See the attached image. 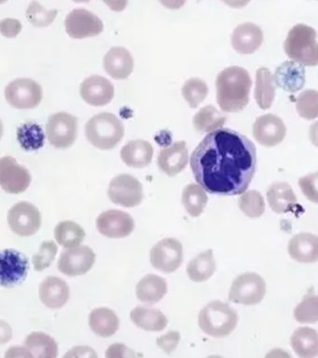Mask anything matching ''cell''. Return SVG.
<instances>
[{
	"mask_svg": "<svg viewBox=\"0 0 318 358\" xmlns=\"http://www.w3.org/2000/svg\"><path fill=\"white\" fill-rule=\"evenodd\" d=\"M197 183L212 194L233 196L245 192L256 167V150L244 134L228 128L211 131L191 156Z\"/></svg>",
	"mask_w": 318,
	"mask_h": 358,
	"instance_id": "1",
	"label": "cell"
},
{
	"mask_svg": "<svg viewBox=\"0 0 318 358\" xmlns=\"http://www.w3.org/2000/svg\"><path fill=\"white\" fill-rule=\"evenodd\" d=\"M252 80L247 70L240 66L227 67L216 80L217 101L225 112L243 110L250 102Z\"/></svg>",
	"mask_w": 318,
	"mask_h": 358,
	"instance_id": "2",
	"label": "cell"
},
{
	"mask_svg": "<svg viewBox=\"0 0 318 358\" xmlns=\"http://www.w3.org/2000/svg\"><path fill=\"white\" fill-rule=\"evenodd\" d=\"M317 31L311 27L298 24L290 29L284 43V52L296 63L306 66L318 64Z\"/></svg>",
	"mask_w": 318,
	"mask_h": 358,
	"instance_id": "3",
	"label": "cell"
},
{
	"mask_svg": "<svg viewBox=\"0 0 318 358\" xmlns=\"http://www.w3.org/2000/svg\"><path fill=\"white\" fill-rule=\"evenodd\" d=\"M88 141L102 150L115 148L124 136L122 120L113 113H100L88 120L85 126Z\"/></svg>",
	"mask_w": 318,
	"mask_h": 358,
	"instance_id": "4",
	"label": "cell"
},
{
	"mask_svg": "<svg viewBox=\"0 0 318 358\" xmlns=\"http://www.w3.org/2000/svg\"><path fill=\"white\" fill-rule=\"evenodd\" d=\"M198 323L205 334L213 338H223L236 329L238 315L227 303L214 301L201 310Z\"/></svg>",
	"mask_w": 318,
	"mask_h": 358,
	"instance_id": "5",
	"label": "cell"
},
{
	"mask_svg": "<svg viewBox=\"0 0 318 358\" xmlns=\"http://www.w3.org/2000/svg\"><path fill=\"white\" fill-rule=\"evenodd\" d=\"M266 294V282L255 273H245L237 277L231 285L229 299L233 303L256 305L263 299Z\"/></svg>",
	"mask_w": 318,
	"mask_h": 358,
	"instance_id": "6",
	"label": "cell"
},
{
	"mask_svg": "<svg viewBox=\"0 0 318 358\" xmlns=\"http://www.w3.org/2000/svg\"><path fill=\"white\" fill-rule=\"evenodd\" d=\"M5 97L13 108H37L43 100V89L31 78H16L5 89Z\"/></svg>",
	"mask_w": 318,
	"mask_h": 358,
	"instance_id": "7",
	"label": "cell"
},
{
	"mask_svg": "<svg viewBox=\"0 0 318 358\" xmlns=\"http://www.w3.org/2000/svg\"><path fill=\"white\" fill-rule=\"evenodd\" d=\"M50 144L57 148H68L76 141L78 119L66 112L50 116L46 127Z\"/></svg>",
	"mask_w": 318,
	"mask_h": 358,
	"instance_id": "8",
	"label": "cell"
},
{
	"mask_svg": "<svg viewBox=\"0 0 318 358\" xmlns=\"http://www.w3.org/2000/svg\"><path fill=\"white\" fill-rule=\"evenodd\" d=\"M8 223L10 229L19 236H32L41 228V215L32 203L20 201L10 208Z\"/></svg>",
	"mask_w": 318,
	"mask_h": 358,
	"instance_id": "9",
	"label": "cell"
},
{
	"mask_svg": "<svg viewBox=\"0 0 318 358\" xmlns=\"http://www.w3.org/2000/svg\"><path fill=\"white\" fill-rule=\"evenodd\" d=\"M108 197L113 203L124 207L139 206L143 200V187L133 176H117L110 181Z\"/></svg>",
	"mask_w": 318,
	"mask_h": 358,
	"instance_id": "10",
	"label": "cell"
},
{
	"mask_svg": "<svg viewBox=\"0 0 318 358\" xmlns=\"http://www.w3.org/2000/svg\"><path fill=\"white\" fill-rule=\"evenodd\" d=\"M183 262V246L175 238H166L156 243L150 251V262L158 271L173 273Z\"/></svg>",
	"mask_w": 318,
	"mask_h": 358,
	"instance_id": "11",
	"label": "cell"
},
{
	"mask_svg": "<svg viewBox=\"0 0 318 358\" xmlns=\"http://www.w3.org/2000/svg\"><path fill=\"white\" fill-rule=\"evenodd\" d=\"M66 33L72 38L80 39L99 35L104 24L99 17L85 8H76L66 17Z\"/></svg>",
	"mask_w": 318,
	"mask_h": 358,
	"instance_id": "12",
	"label": "cell"
},
{
	"mask_svg": "<svg viewBox=\"0 0 318 358\" xmlns=\"http://www.w3.org/2000/svg\"><path fill=\"white\" fill-rule=\"evenodd\" d=\"M96 262V254L87 245L76 246L63 252L57 268L68 276L82 275L87 273Z\"/></svg>",
	"mask_w": 318,
	"mask_h": 358,
	"instance_id": "13",
	"label": "cell"
},
{
	"mask_svg": "<svg viewBox=\"0 0 318 358\" xmlns=\"http://www.w3.org/2000/svg\"><path fill=\"white\" fill-rule=\"evenodd\" d=\"M31 183L29 170L21 166L13 157H3L0 161V185L8 193L18 194L27 189Z\"/></svg>",
	"mask_w": 318,
	"mask_h": 358,
	"instance_id": "14",
	"label": "cell"
},
{
	"mask_svg": "<svg viewBox=\"0 0 318 358\" xmlns=\"http://www.w3.org/2000/svg\"><path fill=\"white\" fill-rule=\"evenodd\" d=\"M96 228L106 237L124 238L132 234L135 229V221L127 213L108 210L97 217Z\"/></svg>",
	"mask_w": 318,
	"mask_h": 358,
	"instance_id": "15",
	"label": "cell"
},
{
	"mask_svg": "<svg viewBox=\"0 0 318 358\" xmlns=\"http://www.w3.org/2000/svg\"><path fill=\"white\" fill-rule=\"evenodd\" d=\"M1 285L4 287H13L21 284L27 274V257L15 249H6L1 253Z\"/></svg>",
	"mask_w": 318,
	"mask_h": 358,
	"instance_id": "16",
	"label": "cell"
},
{
	"mask_svg": "<svg viewBox=\"0 0 318 358\" xmlns=\"http://www.w3.org/2000/svg\"><path fill=\"white\" fill-rule=\"evenodd\" d=\"M286 134V125L276 115H263L254 123L253 136L259 144L265 147H275L280 144Z\"/></svg>",
	"mask_w": 318,
	"mask_h": 358,
	"instance_id": "17",
	"label": "cell"
},
{
	"mask_svg": "<svg viewBox=\"0 0 318 358\" xmlns=\"http://www.w3.org/2000/svg\"><path fill=\"white\" fill-rule=\"evenodd\" d=\"M80 92L89 105L103 106L113 99L114 86L108 78L94 75L82 81Z\"/></svg>",
	"mask_w": 318,
	"mask_h": 358,
	"instance_id": "18",
	"label": "cell"
},
{
	"mask_svg": "<svg viewBox=\"0 0 318 358\" xmlns=\"http://www.w3.org/2000/svg\"><path fill=\"white\" fill-rule=\"evenodd\" d=\"M263 33L261 27L252 22L238 25L231 35V45L237 52L251 55L261 47Z\"/></svg>",
	"mask_w": 318,
	"mask_h": 358,
	"instance_id": "19",
	"label": "cell"
},
{
	"mask_svg": "<svg viewBox=\"0 0 318 358\" xmlns=\"http://www.w3.org/2000/svg\"><path fill=\"white\" fill-rule=\"evenodd\" d=\"M189 152L185 141H178L164 148L158 157L159 167L167 176H175L188 164Z\"/></svg>",
	"mask_w": 318,
	"mask_h": 358,
	"instance_id": "20",
	"label": "cell"
},
{
	"mask_svg": "<svg viewBox=\"0 0 318 358\" xmlns=\"http://www.w3.org/2000/svg\"><path fill=\"white\" fill-rule=\"evenodd\" d=\"M103 66L111 78L124 80L133 72V59L125 48L113 47L105 55Z\"/></svg>",
	"mask_w": 318,
	"mask_h": 358,
	"instance_id": "21",
	"label": "cell"
},
{
	"mask_svg": "<svg viewBox=\"0 0 318 358\" xmlns=\"http://www.w3.org/2000/svg\"><path fill=\"white\" fill-rule=\"evenodd\" d=\"M276 85L284 91L297 92L305 84V69L303 64L287 61L277 67L273 77Z\"/></svg>",
	"mask_w": 318,
	"mask_h": 358,
	"instance_id": "22",
	"label": "cell"
},
{
	"mask_svg": "<svg viewBox=\"0 0 318 358\" xmlns=\"http://www.w3.org/2000/svg\"><path fill=\"white\" fill-rule=\"evenodd\" d=\"M40 299L51 309H60L68 301L69 287L64 280L55 276L47 277L40 285Z\"/></svg>",
	"mask_w": 318,
	"mask_h": 358,
	"instance_id": "23",
	"label": "cell"
},
{
	"mask_svg": "<svg viewBox=\"0 0 318 358\" xmlns=\"http://www.w3.org/2000/svg\"><path fill=\"white\" fill-rule=\"evenodd\" d=\"M289 253L300 263L318 262V236L308 232L295 235L289 243Z\"/></svg>",
	"mask_w": 318,
	"mask_h": 358,
	"instance_id": "24",
	"label": "cell"
},
{
	"mask_svg": "<svg viewBox=\"0 0 318 358\" xmlns=\"http://www.w3.org/2000/svg\"><path fill=\"white\" fill-rule=\"evenodd\" d=\"M267 200L270 209L277 214L291 211L297 203L291 186L286 182H276L270 185L267 192Z\"/></svg>",
	"mask_w": 318,
	"mask_h": 358,
	"instance_id": "25",
	"label": "cell"
},
{
	"mask_svg": "<svg viewBox=\"0 0 318 358\" xmlns=\"http://www.w3.org/2000/svg\"><path fill=\"white\" fill-rule=\"evenodd\" d=\"M121 157L128 166L146 167L152 161L153 147L145 140H132L122 148Z\"/></svg>",
	"mask_w": 318,
	"mask_h": 358,
	"instance_id": "26",
	"label": "cell"
},
{
	"mask_svg": "<svg viewBox=\"0 0 318 358\" xmlns=\"http://www.w3.org/2000/svg\"><path fill=\"white\" fill-rule=\"evenodd\" d=\"M167 292L166 280L156 274H147L136 285V296L138 301L147 304L160 301Z\"/></svg>",
	"mask_w": 318,
	"mask_h": 358,
	"instance_id": "27",
	"label": "cell"
},
{
	"mask_svg": "<svg viewBox=\"0 0 318 358\" xmlns=\"http://www.w3.org/2000/svg\"><path fill=\"white\" fill-rule=\"evenodd\" d=\"M133 323L146 331L158 332L166 329L168 320L160 310L154 308L138 306L130 315Z\"/></svg>",
	"mask_w": 318,
	"mask_h": 358,
	"instance_id": "28",
	"label": "cell"
},
{
	"mask_svg": "<svg viewBox=\"0 0 318 358\" xmlns=\"http://www.w3.org/2000/svg\"><path fill=\"white\" fill-rule=\"evenodd\" d=\"M89 326L97 336L108 338L118 330L120 320L114 310L108 308H97L89 315Z\"/></svg>",
	"mask_w": 318,
	"mask_h": 358,
	"instance_id": "29",
	"label": "cell"
},
{
	"mask_svg": "<svg viewBox=\"0 0 318 358\" xmlns=\"http://www.w3.org/2000/svg\"><path fill=\"white\" fill-rule=\"evenodd\" d=\"M292 349L301 358H312L318 355V332L311 327L296 329L290 338Z\"/></svg>",
	"mask_w": 318,
	"mask_h": 358,
	"instance_id": "30",
	"label": "cell"
},
{
	"mask_svg": "<svg viewBox=\"0 0 318 358\" xmlns=\"http://www.w3.org/2000/svg\"><path fill=\"white\" fill-rule=\"evenodd\" d=\"M275 97V80L267 67H261L256 73L255 99L261 109H269Z\"/></svg>",
	"mask_w": 318,
	"mask_h": 358,
	"instance_id": "31",
	"label": "cell"
},
{
	"mask_svg": "<svg viewBox=\"0 0 318 358\" xmlns=\"http://www.w3.org/2000/svg\"><path fill=\"white\" fill-rule=\"evenodd\" d=\"M24 346L32 355V357L55 358L58 355L57 341L46 333H30L24 341Z\"/></svg>",
	"mask_w": 318,
	"mask_h": 358,
	"instance_id": "32",
	"label": "cell"
},
{
	"mask_svg": "<svg viewBox=\"0 0 318 358\" xmlns=\"http://www.w3.org/2000/svg\"><path fill=\"white\" fill-rule=\"evenodd\" d=\"M215 271H216V262L211 249L197 255L189 262L187 267L189 278L196 282L206 281L213 275Z\"/></svg>",
	"mask_w": 318,
	"mask_h": 358,
	"instance_id": "33",
	"label": "cell"
},
{
	"mask_svg": "<svg viewBox=\"0 0 318 358\" xmlns=\"http://www.w3.org/2000/svg\"><path fill=\"white\" fill-rule=\"evenodd\" d=\"M57 242L65 248L79 246L85 238V229L73 221H62L55 229Z\"/></svg>",
	"mask_w": 318,
	"mask_h": 358,
	"instance_id": "34",
	"label": "cell"
},
{
	"mask_svg": "<svg viewBox=\"0 0 318 358\" xmlns=\"http://www.w3.org/2000/svg\"><path fill=\"white\" fill-rule=\"evenodd\" d=\"M225 115L217 110L213 106H206L201 108L194 117V125L201 133H211L224 125Z\"/></svg>",
	"mask_w": 318,
	"mask_h": 358,
	"instance_id": "35",
	"label": "cell"
},
{
	"mask_svg": "<svg viewBox=\"0 0 318 358\" xmlns=\"http://www.w3.org/2000/svg\"><path fill=\"white\" fill-rule=\"evenodd\" d=\"M208 197L205 189L196 184H189L182 192V203L186 211L191 217H197L202 214L208 204Z\"/></svg>",
	"mask_w": 318,
	"mask_h": 358,
	"instance_id": "36",
	"label": "cell"
},
{
	"mask_svg": "<svg viewBox=\"0 0 318 358\" xmlns=\"http://www.w3.org/2000/svg\"><path fill=\"white\" fill-rule=\"evenodd\" d=\"M17 138L22 147L27 150H36L43 147L44 134L40 126L29 122L18 128Z\"/></svg>",
	"mask_w": 318,
	"mask_h": 358,
	"instance_id": "37",
	"label": "cell"
},
{
	"mask_svg": "<svg viewBox=\"0 0 318 358\" xmlns=\"http://www.w3.org/2000/svg\"><path fill=\"white\" fill-rule=\"evenodd\" d=\"M208 94L205 81L198 78H189L182 87V95L191 108H196Z\"/></svg>",
	"mask_w": 318,
	"mask_h": 358,
	"instance_id": "38",
	"label": "cell"
},
{
	"mask_svg": "<svg viewBox=\"0 0 318 358\" xmlns=\"http://www.w3.org/2000/svg\"><path fill=\"white\" fill-rule=\"evenodd\" d=\"M239 208L247 217L256 218L265 212V201L261 192L256 190L243 193L239 199Z\"/></svg>",
	"mask_w": 318,
	"mask_h": 358,
	"instance_id": "39",
	"label": "cell"
},
{
	"mask_svg": "<svg viewBox=\"0 0 318 358\" xmlns=\"http://www.w3.org/2000/svg\"><path fill=\"white\" fill-rule=\"evenodd\" d=\"M294 317L301 324H315L318 322V295L308 294L294 310Z\"/></svg>",
	"mask_w": 318,
	"mask_h": 358,
	"instance_id": "40",
	"label": "cell"
},
{
	"mask_svg": "<svg viewBox=\"0 0 318 358\" xmlns=\"http://www.w3.org/2000/svg\"><path fill=\"white\" fill-rule=\"evenodd\" d=\"M296 108L298 115L306 120H315L318 117V92L306 90L297 98Z\"/></svg>",
	"mask_w": 318,
	"mask_h": 358,
	"instance_id": "41",
	"label": "cell"
},
{
	"mask_svg": "<svg viewBox=\"0 0 318 358\" xmlns=\"http://www.w3.org/2000/svg\"><path fill=\"white\" fill-rule=\"evenodd\" d=\"M57 14V10H46L40 3L33 1L27 8V18L36 27H47L54 22Z\"/></svg>",
	"mask_w": 318,
	"mask_h": 358,
	"instance_id": "42",
	"label": "cell"
},
{
	"mask_svg": "<svg viewBox=\"0 0 318 358\" xmlns=\"http://www.w3.org/2000/svg\"><path fill=\"white\" fill-rule=\"evenodd\" d=\"M57 245L52 241L41 243L40 250L32 257L35 271H43L51 266L57 254Z\"/></svg>",
	"mask_w": 318,
	"mask_h": 358,
	"instance_id": "43",
	"label": "cell"
},
{
	"mask_svg": "<svg viewBox=\"0 0 318 358\" xmlns=\"http://www.w3.org/2000/svg\"><path fill=\"white\" fill-rule=\"evenodd\" d=\"M298 186L309 201L318 203V172L298 179Z\"/></svg>",
	"mask_w": 318,
	"mask_h": 358,
	"instance_id": "44",
	"label": "cell"
},
{
	"mask_svg": "<svg viewBox=\"0 0 318 358\" xmlns=\"http://www.w3.org/2000/svg\"><path fill=\"white\" fill-rule=\"evenodd\" d=\"M180 334L178 331H170L167 334L157 338L156 343L166 354L174 352L180 343Z\"/></svg>",
	"mask_w": 318,
	"mask_h": 358,
	"instance_id": "45",
	"label": "cell"
},
{
	"mask_svg": "<svg viewBox=\"0 0 318 358\" xmlns=\"http://www.w3.org/2000/svg\"><path fill=\"white\" fill-rule=\"evenodd\" d=\"M106 357H138V355H136V352H133L132 350L127 348V347L124 345V344L116 343L113 344V345H111L110 348L108 349L107 354H106Z\"/></svg>",
	"mask_w": 318,
	"mask_h": 358,
	"instance_id": "46",
	"label": "cell"
},
{
	"mask_svg": "<svg viewBox=\"0 0 318 358\" xmlns=\"http://www.w3.org/2000/svg\"><path fill=\"white\" fill-rule=\"evenodd\" d=\"M22 25L18 20L5 19L1 22V33L2 35L8 36V38H13L20 32Z\"/></svg>",
	"mask_w": 318,
	"mask_h": 358,
	"instance_id": "47",
	"label": "cell"
},
{
	"mask_svg": "<svg viewBox=\"0 0 318 358\" xmlns=\"http://www.w3.org/2000/svg\"><path fill=\"white\" fill-rule=\"evenodd\" d=\"M82 351V347H76V348L72 349L68 354L66 355V357H96V352H94L93 349L89 348V347H85V350Z\"/></svg>",
	"mask_w": 318,
	"mask_h": 358,
	"instance_id": "48",
	"label": "cell"
},
{
	"mask_svg": "<svg viewBox=\"0 0 318 358\" xmlns=\"http://www.w3.org/2000/svg\"><path fill=\"white\" fill-rule=\"evenodd\" d=\"M32 357V355L27 348L21 347H13L6 352L5 357Z\"/></svg>",
	"mask_w": 318,
	"mask_h": 358,
	"instance_id": "49",
	"label": "cell"
},
{
	"mask_svg": "<svg viewBox=\"0 0 318 358\" xmlns=\"http://www.w3.org/2000/svg\"><path fill=\"white\" fill-rule=\"evenodd\" d=\"M310 139L315 147L318 148V120L310 128Z\"/></svg>",
	"mask_w": 318,
	"mask_h": 358,
	"instance_id": "50",
	"label": "cell"
}]
</instances>
